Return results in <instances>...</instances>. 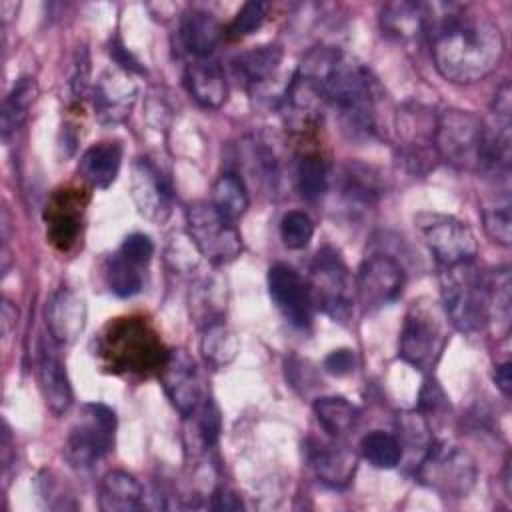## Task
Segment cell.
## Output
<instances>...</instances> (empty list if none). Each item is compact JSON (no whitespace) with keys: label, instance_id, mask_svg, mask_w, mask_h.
Wrapping results in <instances>:
<instances>
[{"label":"cell","instance_id":"48","mask_svg":"<svg viewBox=\"0 0 512 512\" xmlns=\"http://www.w3.org/2000/svg\"><path fill=\"white\" fill-rule=\"evenodd\" d=\"M492 114H494V118L510 120V114H512V90H510V82L508 80L502 82L500 88L494 94Z\"/></svg>","mask_w":512,"mask_h":512},{"label":"cell","instance_id":"4","mask_svg":"<svg viewBox=\"0 0 512 512\" xmlns=\"http://www.w3.org/2000/svg\"><path fill=\"white\" fill-rule=\"evenodd\" d=\"M168 348L144 316L112 318L94 340V356L112 374H160Z\"/></svg>","mask_w":512,"mask_h":512},{"label":"cell","instance_id":"8","mask_svg":"<svg viewBox=\"0 0 512 512\" xmlns=\"http://www.w3.org/2000/svg\"><path fill=\"white\" fill-rule=\"evenodd\" d=\"M418 480L442 498H464L476 482L472 456L448 442H430L416 464Z\"/></svg>","mask_w":512,"mask_h":512},{"label":"cell","instance_id":"46","mask_svg":"<svg viewBox=\"0 0 512 512\" xmlns=\"http://www.w3.org/2000/svg\"><path fill=\"white\" fill-rule=\"evenodd\" d=\"M210 508L212 510H218V512H238L244 508L240 496L226 488V486H218L214 492H212V500H210Z\"/></svg>","mask_w":512,"mask_h":512},{"label":"cell","instance_id":"27","mask_svg":"<svg viewBox=\"0 0 512 512\" xmlns=\"http://www.w3.org/2000/svg\"><path fill=\"white\" fill-rule=\"evenodd\" d=\"M382 30L398 40H414L426 36V14L420 2H392L380 12Z\"/></svg>","mask_w":512,"mask_h":512},{"label":"cell","instance_id":"44","mask_svg":"<svg viewBox=\"0 0 512 512\" xmlns=\"http://www.w3.org/2000/svg\"><path fill=\"white\" fill-rule=\"evenodd\" d=\"M168 96H170V94H166L164 90H154V92L150 94V98H148V104H146V116H148L150 124L156 126L158 130L164 128V126L172 120L174 110H176V108L170 104Z\"/></svg>","mask_w":512,"mask_h":512},{"label":"cell","instance_id":"6","mask_svg":"<svg viewBox=\"0 0 512 512\" xmlns=\"http://www.w3.org/2000/svg\"><path fill=\"white\" fill-rule=\"evenodd\" d=\"M446 320L448 318L444 310L436 302L428 298L412 302L400 330V358L418 370L432 368L440 358L448 338Z\"/></svg>","mask_w":512,"mask_h":512},{"label":"cell","instance_id":"13","mask_svg":"<svg viewBox=\"0 0 512 512\" xmlns=\"http://www.w3.org/2000/svg\"><path fill=\"white\" fill-rule=\"evenodd\" d=\"M406 282L404 266L398 258L376 252L362 260L356 276V294L366 310H378L400 298Z\"/></svg>","mask_w":512,"mask_h":512},{"label":"cell","instance_id":"15","mask_svg":"<svg viewBox=\"0 0 512 512\" xmlns=\"http://www.w3.org/2000/svg\"><path fill=\"white\" fill-rule=\"evenodd\" d=\"M130 194L146 220L164 222L172 212V184L150 158L134 160L130 170Z\"/></svg>","mask_w":512,"mask_h":512},{"label":"cell","instance_id":"45","mask_svg":"<svg viewBox=\"0 0 512 512\" xmlns=\"http://www.w3.org/2000/svg\"><path fill=\"white\" fill-rule=\"evenodd\" d=\"M358 366L356 354L350 348H338L332 350L326 358H324V368L328 374L332 376H346L350 372H354Z\"/></svg>","mask_w":512,"mask_h":512},{"label":"cell","instance_id":"11","mask_svg":"<svg viewBox=\"0 0 512 512\" xmlns=\"http://www.w3.org/2000/svg\"><path fill=\"white\" fill-rule=\"evenodd\" d=\"M438 116L422 104H404L396 114L398 132V158L408 172L424 176L438 160L434 134Z\"/></svg>","mask_w":512,"mask_h":512},{"label":"cell","instance_id":"28","mask_svg":"<svg viewBox=\"0 0 512 512\" xmlns=\"http://www.w3.org/2000/svg\"><path fill=\"white\" fill-rule=\"evenodd\" d=\"M280 62H282V48L276 44H264L248 52H242L234 60V68L250 88L258 90L276 76Z\"/></svg>","mask_w":512,"mask_h":512},{"label":"cell","instance_id":"38","mask_svg":"<svg viewBox=\"0 0 512 512\" xmlns=\"http://www.w3.org/2000/svg\"><path fill=\"white\" fill-rule=\"evenodd\" d=\"M192 420V426L188 428V434L192 436V446L198 450L210 448L220 432V412L212 398H204L202 404L188 416Z\"/></svg>","mask_w":512,"mask_h":512},{"label":"cell","instance_id":"9","mask_svg":"<svg viewBox=\"0 0 512 512\" xmlns=\"http://www.w3.org/2000/svg\"><path fill=\"white\" fill-rule=\"evenodd\" d=\"M186 228L192 244L212 264H228L242 252V236L232 220L212 202H194L186 210Z\"/></svg>","mask_w":512,"mask_h":512},{"label":"cell","instance_id":"51","mask_svg":"<svg viewBox=\"0 0 512 512\" xmlns=\"http://www.w3.org/2000/svg\"><path fill=\"white\" fill-rule=\"evenodd\" d=\"M12 464V436L8 430V424H2V470L8 472Z\"/></svg>","mask_w":512,"mask_h":512},{"label":"cell","instance_id":"41","mask_svg":"<svg viewBox=\"0 0 512 512\" xmlns=\"http://www.w3.org/2000/svg\"><path fill=\"white\" fill-rule=\"evenodd\" d=\"M266 14H268V2H264V0L246 2L236 12L232 22L228 24L226 36L232 40H238V38H244V36L256 32L262 26V22L266 20Z\"/></svg>","mask_w":512,"mask_h":512},{"label":"cell","instance_id":"49","mask_svg":"<svg viewBox=\"0 0 512 512\" xmlns=\"http://www.w3.org/2000/svg\"><path fill=\"white\" fill-rule=\"evenodd\" d=\"M510 368H512L510 362H504V364L496 366V372H494V382L504 396H510V392H512V370Z\"/></svg>","mask_w":512,"mask_h":512},{"label":"cell","instance_id":"12","mask_svg":"<svg viewBox=\"0 0 512 512\" xmlns=\"http://www.w3.org/2000/svg\"><path fill=\"white\" fill-rule=\"evenodd\" d=\"M414 222L440 266L474 262L478 242L466 222L438 212H420Z\"/></svg>","mask_w":512,"mask_h":512},{"label":"cell","instance_id":"17","mask_svg":"<svg viewBox=\"0 0 512 512\" xmlns=\"http://www.w3.org/2000/svg\"><path fill=\"white\" fill-rule=\"evenodd\" d=\"M158 376L168 400L184 418L202 404L204 392L200 372L186 350H170Z\"/></svg>","mask_w":512,"mask_h":512},{"label":"cell","instance_id":"19","mask_svg":"<svg viewBox=\"0 0 512 512\" xmlns=\"http://www.w3.org/2000/svg\"><path fill=\"white\" fill-rule=\"evenodd\" d=\"M138 86L132 74L122 68L106 70L92 86V106L94 114L102 124L122 122L136 100Z\"/></svg>","mask_w":512,"mask_h":512},{"label":"cell","instance_id":"21","mask_svg":"<svg viewBox=\"0 0 512 512\" xmlns=\"http://www.w3.org/2000/svg\"><path fill=\"white\" fill-rule=\"evenodd\" d=\"M86 326L84 298L72 288H58L46 304V328L56 344H72Z\"/></svg>","mask_w":512,"mask_h":512},{"label":"cell","instance_id":"36","mask_svg":"<svg viewBox=\"0 0 512 512\" xmlns=\"http://www.w3.org/2000/svg\"><path fill=\"white\" fill-rule=\"evenodd\" d=\"M360 450H362V456L372 466L382 470L394 468L402 460V444L398 442V438L382 430H374L366 434L360 442Z\"/></svg>","mask_w":512,"mask_h":512},{"label":"cell","instance_id":"5","mask_svg":"<svg viewBox=\"0 0 512 512\" xmlns=\"http://www.w3.org/2000/svg\"><path fill=\"white\" fill-rule=\"evenodd\" d=\"M440 268L442 310L452 326L464 334L488 326V274H482L474 262Z\"/></svg>","mask_w":512,"mask_h":512},{"label":"cell","instance_id":"37","mask_svg":"<svg viewBox=\"0 0 512 512\" xmlns=\"http://www.w3.org/2000/svg\"><path fill=\"white\" fill-rule=\"evenodd\" d=\"M246 156L250 160L248 168H250L252 176L258 180V184L264 186L270 194L276 192L278 182H280V162H278L274 148H268L266 142L252 140Z\"/></svg>","mask_w":512,"mask_h":512},{"label":"cell","instance_id":"31","mask_svg":"<svg viewBox=\"0 0 512 512\" xmlns=\"http://www.w3.org/2000/svg\"><path fill=\"white\" fill-rule=\"evenodd\" d=\"M312 408L322 430L334 438H342L344 434H348L356 426L360 416L358 408L342 396L316 398Z\"/></svg>","mask_w":512,"mask_h":512},{"label":"cell","instance_id":"10","mask_svg":"<svg viewBox=\"0 0 512 512\" xmlns=\"http://www.w3.org/2000/svg\"><path fill=\"white\" fill-rule=\"evenodd\" d=\"M116 414L106 404L90 402L64 442V458L72 468H90L114 446Z\"/></svg>","mask_w":512,"mask_h":512},{"label":"cell","instance_id":"32","mask_svg":"<svg viewBox=\"0 0 512 512\" xmlns=\"http://www.w3.org/2000/svg\"><path fill=\"white\" fill-rule=\"evenodd\" d=\"M248 202V190L236 172H224L218 176L212 186V206L222 216L236 222L248 210Z\"/></svg>","mask_w":512,"mask_h":512},{"label":"cell","instance_id":"14","mask_svg":"<svg viewBox=\"0 0 512 512\" xmlns=\"http://www.w3.org/2000/svg\"><path fill=\"white\" fill-rule=\"evenodd\" d=\"M88 204V194L78 186H60L52 192L44 220H46V236L50 244L66 252L70 250L82 230V216Z\"/></svg>","mask_w":512,"mask_h":512},{"label":"cell","instance_id":"35","mask_svg":"<svg viewBox=\"0 0 512 512\" xmlns=\"http://www.w3.org/2000/svg\"><path fill=\"white\" fill-rule=\"evenodd\" d=\"M104 278L110 292L120 298H130L142 290V276L138 266L126 260L122 254L110 256L104 262Z\"/></svg>","mask_w":512,"mask_h":512},{"label":"cell","instance_id":"3","mask_svg":"<svg viewBox=\"0 0 512 512\" xmlns=\"http://www.w3.org/2000/svg\"><path fill=\"white\" fill-rule=\"evenodd\" d=\"M434 146L438 160L450 166L508 180L510 168V122L486 124L468 110H444L436 122Z\"/></svg>","mask_w":512,"mask_h":512},{"label":"cell","instance_id":"16","mask_svg":"<svg viewBox=\"0 0 512 512\" xmlns=\"http://www.w3.org/2000/svg\"><path fill=\"white\" fill-rule=\"evenodd\" d=\"M302 452L310 470L322 484L330 488H344L350 484L356 472V454L340 438L308 436L302 442Z\"/></svg>","mask_w":512,"mask_h":512},{"label":"cell","instance_id":"1","mask_svg":"<svg viewBox=\"0 0 512 512\" xmlns=\"http://www.w3.org/2000/svg\"><path fill=\"white\" fill-rule=\"evenodd\" d=\"M424 14L434 66L442 78L472 84L496 70L504 36L492 18L456 2L424 4Z\"/></svg>","mask_w":512,"mask_h":512},{"label":"cell","instance_id":"42","mask_svg":"<svg viewBox=\"0 0 512 512\" xmlns=\"http://www.w3.org/2000/svg\"><path fill=\"white\" fill-rule=\"evenodd\" d=\"M400 436L404 438V444L410 448H420L422 456L426 448L432 442V434L428 428V422L422 412H406L400 416Z\"/></svg>","mask_w":512,"mask_h":512},{"label":"cell","instance_id":"34","mask_svg":"<svg viewBox=\"0 0 512 512\" xmlns=\"http://www.w3.org/2000/svg\"><path fill=\"white\" fill-rule=\"evenodd\" d=\"M296 184L302 198L314 202L328 188V162L318 150L304 152L296 162Z\"/></svg>","mask_w":512,"mask_h":512},{"label":"cell","instance_id":"23","mask_svg":"<svg viewBox=\"0 0 512 512\" xmlns=\"http://www.w3.org/2000/svg\"><path fill=\"white\" fill-rule=\"evenodd\" d=\"M222 34H224L222 26L216 20V16L206 10L192 8V10H186L180 18V26H178L180 42L186 48V52L192 54L194 58H208L218 46Z\"/></svg>","mask_w":512,"mask_h":512},{"label":"cell","instance_id":"24","mask_svg":"<svg viewBox=\"0 0 512 512\" xmlns=\"http://www.w3.org/2000/svg\"><path fill=\"white\" fill-rule=\"evenodd\" d=\"M122 166V144L116 140H102L90 146L78 162L80 176L94 188L106 190L118 176Z\"/></svg>","mask_w":512,"mask_h":512},{"label":"cell","instance_id":"50","mask_svg":"<svg viewBox=\"0 0 512 512\" xmlns=\"http://www.w3.org/2000/svg\"><path fill=\"white\" fill-rule=\"evenodd\" d=\"M0 316H2V334L4 338L12 332V328L16 326V318H18V310L12 306L10 300H2V310H0Z\"/></svg>","mask_w":512,"mask_h":512},{"label":"cell","instance_id":"18","mask_svg":"<svg viewBox=\"0 0 512 512\" xmlns=\"http://www.w3.org/2000/svg\"><path fill=\"white\" fill-rule=\"evenodd\" d=\"M268 292L282 316L296 328L312 322V296L308 282L288 264H274L268 270Z\"/></svg>","mask_w":512,"mask_h":512},{"label":"cell","instance_id":"22","mask_svg":"<svg viewBox=\"0 0 512 512\" xmlns=\"http://www.w3.org/2000/svg\"><path fill=\"white\" fill-rule=\"evenodd\" d=\"M184 84L190 96L202 108H220L228 98V84L216 60L194 58L184 72Z\"/></svg>","mask_w":512,"mask_h":512},{"label":"cell","instance_id":"39","mask_svg":"<svg viewBox=\"0 0 512 512\" xmlns=\"http://www.w3.org/2000/svg\"><path fill=\"white\" fill-rule=\"evenodd\" d=\"M482 224L484 232L492 238V242L500 246L512 244V214H510V202L508 198L484 206L482 208Z\"/></svg>","mask_w":512,"mask_h":512},{"label":"cell","instance_id":"40","mask_svg":"<svg viewBox=\"0 0 512 512\" xmlns=\"http://www.w3.org/2000/svg\"><path fill=\"white\" fill-rule=\"evenodd\" d=\"M314 236V222L304 210H290L280 220V238L286 248L302 250Z\"/></svg>","mask_w":512,"mask_h":512},{"label":"cell","instance_id":"30","mask_svg":"<svg viewBox=\"0 0 512 512\" xmlns=\"http://www.w3.org/2000/svg\"><path fill=\"white\" fill-rule=\"evenodd\" d=\"M36 98V80L32 76H22L12 90L6 94L0 112V132L4 140H10L26 122L30 106Z\"/></svg>","mask_w":512,"mask_h":512},{"label":"cell","instance_id":"47","mask_svg":"<svg viewBox=\"0 0 512 512\" xmlns=\"http://www.w3.org/2000/svg\"><path fill=\"white\" fill-rule=\"evenodd\" d=\"M446 404V396L442 392V388L438 386V382L428 380L420 392V408L424 412H436Z\"/></svg>","mask_w":512,"mask_h":512},{"label":"cell","instance_id":"29","mask_svg":"<svg viewBox=\"0 0 512 512\" xmlns=\"http://www.w3.org/2000/svg\"><path fill=\"white\" fill-rule=\"evenodd\" d=\"M512 320V280L510 268L502 266L488 274V326L496 332V338H504L510 332Z\"/></svg>","mask_w":512,"mask_h":512},{"label":"cell","instance_id":"20","mask_svg":"<svg viewBox=\"0 0 512 512\" xmlns=\"http://www.w3.org/2000/svg\"><path fill=\"white\" fill-rule=\"evenodd\" d=\"M54 344L56 342L52 338L40 340L36 356V374L48 410L56 416H62L72 406V388L66 374V366L58 356Z\"/></svg>","mask_w":512,"mask_h":512},{"label":"cell","instance_id":"43","mask_svg":"<svg viewBox=\"0 0 512 512\" xmlns=\"http://www.w3.org/2000/svg\"><path fill=\"white\" fill-rule=\"evenodd\" d=\"M120 254H122L126 260H130L132 264L142 266V264H146V262L152 258V254H154V244H152V240H150L146 234L134 232V234H130V236L124 238V242H122V246H120Z\"/></svg>","mask_w":512,"mask_h":512},{"label":"cell","instance_id":"26","mask_svg":"<svg viewBox=\"0 0 512 512\" xmlns=\"http://www.w3.org/2000/svg\"><path fill=\"white\" fill-rule=\"evenodd\" d=\"M340 184H342L340 192L344 202L360 210L372 206L384 192L380 174L372 166H366L360 162H348L344 166Z\"/></svg>","mask_w":512,"mask_h":512},{"label":"cell","instance_id":"2","mask_svg":"<svg viewBox=\"0 0 512 512\" xmlns=\"http://www.w3.org/2000/svg\"><path fill=\"white\" fill-rule=\"evenodd\" d=\"M298 70L318 86L350 140L374 138L378 84L360 60L336 48H314L304 56Z\"/></svg>","mask_w":512,"mask_h":512},{"label":"cell","instance_id":"33","mask_svg":"<svg viewBox=\"0 0 512 512\" xmlns=\"http://www.w3.org/2000/svg\"><path fill=\"white\" fill-rule=\"evenodd\" d=\"M238 348H240V342L236 334L224 322L216 320L206 324L200 340V352L206 358V362H210L216 368L226 366L228 362L234 360V356L238 354Z\"/></svg>","mask_w":512,"mask_h":512},{"label":"cell","instance_id":"7","mask_svg":"<svg viewBox=\"0 0 512 512\" xmlns=\"http://www.w3.org/2000/svg\"><path fill=\"white\" fill-rule=\"evenodd\" d=\"M306 282L310 288L312 304L318 310H322L334 322L350 320L354 312L356 286L336 250L326 246L316 252Z\"/></svg>","mask_w":512,"mask_h":512},{"label":"cell","instance_id":"25","mask_svg":"<svg viewBox=\"0 0 512 512\" xmlns=\"http://www.w3.org/2000/svg\"><path fill=\"white\" fill-rule=\"evenodd\" d=\"M98 506L102 512H134L144 506V488L128 472H108L98 490Z\"/></svg>","mask_w":512,"mask_h":512}]
</instances>
